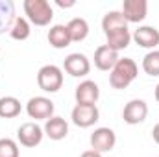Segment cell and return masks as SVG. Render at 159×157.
Segmentation results:
<instances>
[{
  "mask_svg": "<svg viewBox=\"0 0 159 157\" xmlns=\"http://www.w3.org/2000/svg\"><path fill=\"white\" fill-rule=\"evenodd\" d=\"M20 102L15 96H2L0 98V118H15L20 115Z\"/></svg>",
  "mask_w": 159,
  "mask_h": 157,
  "instance_id": "20",
  "label": "cell"
},
{
  "mask_svg": "<svg viewBox=\"0 0 159 157\" xmlns=\"http://www.w3.org/2000/svg\"><path fill=\"white\" fill-rule=\"evenodd\" d=\"M148 117V104L144 100H129L126 105H124V111H122V118L126 124L129 126H137L141 122H144Z\"/></svg>",
  "mask_w": 159,
  "mask_h": 157,
  "instance_id": "8",
  "label": "cell"
},
{
  "mask_svg": "<svg viewBox=\"0 0 159 157\" xmlns=\"http://www.w3.org/2000/svg\"><path fill=\"white\" fill-rule=\"evenodd\" d=\"M80 157H102V154H98V152H94V150H87V152H83Z\"/></svg>",
  "mask_w": 159,
  "mask_h": 157,
  "instance_id": "25",
  "label": "cell"
},
{
  "mask_svg": "<svg viewBox=\"0 0 159 157\" xmlns=\"http://www.w3.org/2000/svg\"><path fill=\"white\" fill-rule=\"evenodd\" d=\"M30 34H32L30 20H28V19H24V17H17V19H15V22H13V26H11V30H9L11 39L26 41L28 37H30Z\"/></svg>",
  "mask_w": 159,
  "mask_h": 157,
  "instance_id": "21",
  "label": "cell"
},
{
  "mask_svg": "<svg viewBox=\"0 0 159 157\" xmlns=\"http://www.w3.org/2000/svg\"><path fill=\"white\" fill-rule=\"evenodd\" d=\"M126 28H128V20L124 19L122 11H107L102 19V30L106 35L119 30H126Z\"/></svg>",
  "mask_w": 159,
  "mask_h": 157,
  "instance_id": "16",
  "label": "cell"
},
{
  "mask_svg": "<svg viewBox=\"0 0 159 157\" xmlns=\"http://www.w3.org/2000/svg\"><path fill=\"white\" fill-rule=\"evenodd\" d=\"M152 137H154V141L159 144V124L154 126V129H152Z\"/></svg>",
  "mask_w": 159,
  "mask_h": 157,
  "instance_id": "26",
  "label": "cell"
},
{
  "mask_svg": "<svg viewBox=\"0 0 159 157\" xmlns=\"http://www.w3.org/2000/svg\"><path fill=\"white\" fill-rule=\"evenodd\" d=\"M119 59V52L111 50L107 44H102L94 50V67L98 70H109L111 72Z\"/></svg>",
  "mask_w": 159,
  "mask_h": 157,
  "instance_id": "13",
  "label": "cell"
},
{
  "mask_svg": "<svg viewBox=\"0 0 159 157\" xmlns=\"http://www.w3.org/2000/svg\"><path fill=\"white\" fill-rule=\"evenodd\" d=\"M143 70L148 76H159V50H150L143 57Z\"/></svg>",
  "mask_w": 159,
  "mask_h": 157,
  "instance_id": "22",
  "label": "cell"
},
{
  "mask_svg": "<svg viewBox=\"0 0 159 157\" xmlns=\"http://www.w3.org/2000/svg\"><path fill=\"white\" fill-rule=\"evenodd\" d=\"M122 15L129 22H143L148 15V2L146 0H124L122 4Z\"/></svg>",
  "mask_w": 159,
  "mask_h": 157,
  "instance_id": "10",
  "label": "cell"
},
{
  "mask_svg": "<svg viewBox=\"0 0 159 157\" xmlns=\"http://www.w3.org/2000/svg\"><path fill=\"white\" fill-rule=\"evenodd\" d=\"M37 85L44 92H57L63 87V70L57 65H44L37 72Z\"/></svg>",
  "mask_w": 159,
  "mask_h": 157,
  "instance_id": "3",
  "label": "cell"
},
{
  "mask_svg": "<svg viewBox=\"0 0 159 157\" xmlns=\"http://www.w3.org/2000/svg\"><path fill=\"white\" fill-rule=\"evenodd\" d=\"M26 19L35 26H48L54 19V9L48 0H24Z\"/></svg>",
  "mask_w": 159,
  "mask_h": 157,
  "instance_id": "2",
  "label": "cell"
},
{
  "mask_svg": "<svg viewBox=\"0 0 159 157\" xmlns=\"http://www.w3.org/2000/svg\"><path fill=\"white\" fill-rule=\"evenodd\" d=\"M131 39L135 41V44H139L141 48H148V50H156L159 46V30L154 26H139Z\"/></svg>",
  "mask_w": 159,
  "mask_h": 157,
  "instance_id": "12",
  "label": "cell"
},
{
  "mask_svg": "<svg viewBox=\"0 0 159 157\" xmlns=\"http://www.w3.org/2000/svg\"><path fill=\"white\" fill-rule=\"evenodd\" d=\"M48 43H50V46L56 48V50L67 48V46L72 43L67 24H54V26L48 30Z\"/></svg>",
  "mask_w": 159,
  "mask_h": 157,
  "instance_id": "15",
  "label": "cell"
},
{
  "mask_svg": "<svg viewBox=\"0 0 159 157\" xmlns=\"http://www.w3.org/2000/svg\"><path fill=\"white\" fill-rule=\"evenodd\" d=\"M74 98L76 104H85V105H96L98 98H100V89L93 79H85L81 81L76 91H74Z\"/></svg>",
  "mask_w": 159,
  "mask_h": 157,
  "instance_id": "11",
  "label": "cell"
},
{
  "mask_svg": "<svg viewBox=\"0 0 159 157\" xmlns=\"http://www.w3.org/2000/svg\"><path fill=\"white\" fill-rule=\"evenodd\" d=\"M56 4H57L59 7L67 9V7H74V6H76V0H56Z\"/></svg>",
  "mask_w": 159,
  "mask_h": 157,
  "instance_id": "24",
  "label": "cell"
},
{
  "mask_svg": "<svg viewBox=\"0 0 159 157\" xmlns=\"http://www.w3.org/2000/svg\"><path fill=\"white\" fill-rule=\"evenodd\" d=\"M72 122L78 126V128H91L98 122L100 118V111L96 105H85V104H76L74 109H72Z\"/></svg>",
  "mask_w": 159,
  "mask_h": 157,
  "instance_id": "9",
  "label": "cell"
},
{
  "mask_svg": "<svg viewBox=\"0 0 159 157\" xmlns=\"http://www.w3.org/2000/svg\"><path fill=\"white\" fill-rule=\"evenodd\" d=\"M137 74H139L137 63L131 57H120L109 74V85L117 91H122L129 87V83L137 78Z\"/></svg>",
  "mask_w": 159,
  "mask_h": 157,
  "instance_id": "1",
  "label": "cell"
},
{
  "mask_svg": "<svg viewBox=\"0 0 159 157\" xmlns=\"http://www.w3.org/2000/svg\"><path fill=\"white\" fill-rule=\"evenodd\" d=\"M0 157H19V144L13 139H0Z\"/></svg>",
  "mask_w": 159,
  "mask_h": 157,
  "instance_id": "23",
  "label": "cell"
},
{
  "mask_svg": "<svg viewBox=\"0 0 159 157\" xmlns=\"http://www.w3.org/2000/svg\"><path fill=\"white\" fill-rule=\"evenodd\" d=\"M91 150L98 152V154H106V152H111L117 144V135L111 128H96L93 133H91Z\"/></svg>",
  "mask_w": 159,
  "mask_h": 157,
  "instance_id": "4",
  "label": "cell"
},
{
  "mask_svg": "<svg viewBox=\"0 0 159 157\" xmlns=\"http://www.w3.org/2000/svg\"><path fill=\"white\" fill-rule=\"evenodd\" d=\"M44 135L52 141H61L69 135V122L61 117H52L44 122Z\"/></svg>",
  "mask_w": 159,
  "mask_h": 157,
  "instance_id": "14",
  "label": "cell"
},
{
  "mask_svg": "<svg viewBox=\"0 0 159 157\" xmlns=\"http://www.w3.org/2000/svg\"><path fill=\"white\" fill-rule=\"evenodd\" d=\"M15 4L13 0H0V35L9 32L15 22Z\"/></svg>",
  "mask_w": 159,
  "mask_h": 157,
  "instance_id": "17",
  "label": "cell"
},
{
  "mask_svg": "<svg viewBox=\"0 0 159 157\" xmlns=\"http://www.w3.org/2000/svg\"><path fill=\"white\" fill-rule=\"evenodd\" d=\"M43 137H44V131L39 124L35 122H24L19 129H17V139L22 146L26 148H35L43 142Z\"/></svg>",
  "mask_w": 159,
  "mask_h": 157,
  "instance_id": "7",
  "label": "cell"
},
{
  "mask_svg": "<svg viewBox=\"0 0 159 157\" xmlns=\"http://www.w3.org/2000/svg\"><path fill=\"white\" fill-rule=\"evenodd\" d=\"M106 39H107L106 44H107L111 50L120 52V50H124V48L129 46V43H131V34H129V30L126 28V30H119V32H113V34L106 35Z\"/></svg>",
  "mask_w": 159,
  "mask_h": 157,
  "instance_id": "19",
  "label": "cell"
},
{
  "mask_svg": "<svg viewBox=\"0 0 159 157\" xmlns=\"http://www.w3.org/2000/svg\"><path fill=\"white\" fill-rule=\"evenodd\" d=\"M63 69L67 74H70L72 78H83L91 72V61L85 54L80 52H72L65 57L63 61Z\"/></svg>",
  "mask_w": 159,
  "mask_h": 157,
  "instance_id": "6",
  "label": "cell"
},
{
  "mask_svg": "<svg viewBox=\"0 0 159 157\" xmlns=\"http://www.w3.org/2000/svg\"><path fill=\"white\" fill-rule=\"evenodd\" d=\"M154 94H156V100H157V104H159V83H157V87H156V92Z\"/></svg>",
  "mask_w": 159,
  "mask_h": 157,
  "instance_id": "27",
  "label": "cell"
},
{
  "mask_svg": "<svg viewBox=\"0 0 159 157\" xmlns=\"http://www.w3.org/2000/svg\"><path fill=\"white\" fill-rule=\"evenodd\" d=\"M67 28H69V34H70V41L72 43H80V41L87 39V35H89V22L85 19H81V17H74L67 24Z\"/></svg>",
  "mask_w": 159,
  "mask_h": 157,
  "instance_id": "18",
  "label": "cell"
},
{
  "mask_svg": "<svg viewBox=\"0 0 159 157\" xmlns=\"http://www.w3.org/2000/svg\"><path fill=\"white\" fill-rule=\"evenodd\" d=\"M54 102L46 96H34L28 100L26 104V113L30 118H35V120H48V118L54 117Z\"/></svg>",
  "mask_w": 159,
  "mask_h": 157,
  "instance_id": "5",
  "label": "cell"
}]
</instances>
